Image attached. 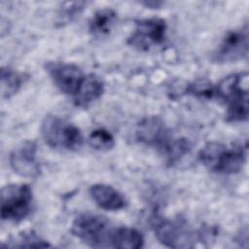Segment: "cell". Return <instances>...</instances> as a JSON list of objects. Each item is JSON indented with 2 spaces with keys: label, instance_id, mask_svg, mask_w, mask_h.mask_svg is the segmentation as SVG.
<instances>
[{
  "label": "cell",
  "instance_id": "obj_1",
  "mask_svg": "<svg viewBox=\"0 0 249 249\" xmlns=\"http://www.w3.org/2000/svg\"><path fill=\"white\" fill-rule=\"evenodd\" d=\"M216 96L227 103V122L237 123L248 119V74L235 73L225 77L216 86Z\"/></svg>",
  "mask_w": 249,
  "mask_h": 249
},
{
  "label": "cell",
  "instance_id": "obj_2",
  "mask_svg": "<svg viewBox=\"0 0 249 249\" xmlns=\"http://www.w3.org/2000/svg\"><path fill=\"white\" fill-rule=\"evenodd\" d=\"M201 163L210 171L232 174L240 171L246 162V148L240 144L227 145L209 142L198 155Z\"/></svg>",
  "mask_w": 249,
  "mask_h": 249
},
{
  "label": "cell",
  "instance_id": "obj_3",
  "mask_svg": "<svg viewBox=\"0 0 249 249\" xmlns=\"http://www.w3.org/2000/svg\"><path fill=\"white\" fill-rule=\"evenodd\" d=\"M41 132L45 142L52 148L76 150L83 143L80 129L73 124L54 115H48L42 122Z\"/></svg>",
  "mask_w": 249,
  "mask_h": 249
},
{
  "label": "cell",
  "instance_id": "obj_4",
  "mask_svg": "<svg viewBox=\"0 0 249 249\" xmlns=\"http://www.w3.org/2000/svg\"><path fill=\"white\" fill-rule=\"evenodd\" d=\"M112 229L109 228L108 220L100 215L83 213L78 215L71 226L74 236L90 247L100 248L110 245Z\"/></svg>",
  "mask_w": 249,
  "mask_h": 249
},
{
  "label": "cell",
  "instance_id": "obj_5",
  "mask_svg": "<svg viewBox=\"0 0 249 249\" xmlns=\"http://www.w3.org/2000/svg\"><path fill=\"white\" fill-rule=\"evenodd\" d=\"M1 218L18 222L31 210L32 191L26 184H9L1 189Z\"/></svg>",
  "mask_w": 249,
  "mask_h": 249
},
{
  "label": "cell",
  "instance_id": "obj_6",
  "mask_svg": "<svg viewBox=\"0 0 249 249\" xmlns=\"http://www.w3.org/2000/svg\"><path fill=\"white\" fill-rule=\"evenodd\" d=\"M165 31L166 23L162 18L140 19L136 21L135 28L127 39V44L139 51H148L164 41Z\"/></svg>",
  "mask_w": 249,
  "mask_h": 249
},
{
  "label": "cell",
  "instance_id": "obj_7",
  "mask_svg": "<svg viewBox=\"0 0 249 249\" xmlns=\"http://www.w3.org/2000/svg\"><path fill=\"white\" fill-rule=\"evenodd\" d=\"M248 54V28L244 27L229 31L222 39L212 59L218 63L234 62L245 58Z\"/></svg>",
  "mask_w": 249,
  "mask_h": 249
},
{
  "label": "cell",
  "instance_id": "obj_8",
  "mask_svg": "<svg viewBox=\"0 0 249 249\" xmlns=\"http://www.w3.org/2000/svg\"><path fill=\"white\" fill-rule=\"evenodd\" d=\"M152 227L156 236L163 245L170 248L192 247V234L179 221L154 215Z\"/></svg>",
  "mask_w": 249,
  "mask_h": 249
},
{
  "label": "cell",
  "instance_id": "obj_9",
  "mask_svg": "<svg viewBox=\"0 0 249 249\" xmlns=\"http://www.w3.org/2000/svg\"><path fill=\"white\" fill-rule=\"evenodd\" d=\"M47 70L55 86L64 93L74 95L82 83L84 74L75 64L50 62Z\"/></svg>",
  "mask_w": 249,
  "mask_h": 249
},
{
  "label": "cell",
  "instance_id": "obj_10",
  "mask_svg": "<svg viewBox=\"0 0 249 249\" xmlns=\"http://www.w3.org/2000/svg\"><path fill=\"white\" fill-rule=\"evenodd\" d=\"M37 146L33 141H25L15 149L10 156L13 170L20 176L33 178L40 173V164L36 158Z\"/></svg>",
  "mask_w": 249,
  "mask_h": 249
},
{
  "label": "cell",
  "instance_id": "obj_11",
  "mask_svg": "<svg viewBox=\"0 0 249 249\" xmlns=\"http://www.w3.org/2000/svg\"><path fill=\"white\" fill-rule=\"evenodd\" d=\"M136 136L140 142L158 147L161 151L171 140L162 120L156 116L147 117L139 123Z\"/></svg>",
  "mask_w": 249,
  "mask_h": 249
},
{
  "label": "cell",
  "instance_id": "obj_12",
  "mask_svg": "<svg viewBox=\"0 0 249 249\" xmlns=\"http://www.w3.org/2000/svg\"><path fill=\"white\" fill-rule=\"evenodd\" d=\"M104 91L103 81L95 74L85 75L77 91L73 95L76 106L87 108L96 101Z\"/></svg>",
  "mask_w": 249,
  "mask_h": 249
},
{
  "label": "cell",
  "instance_id": "obj_13",
  "mask_svg": "<svg viewBox=\"0 0 249 249\" xmlns=\"http://www.w3.org/2000/svg\"><path fill=\"white\" fill-rule=\"evenodd\" d=\"M89 194L95 203L105 210L116 211L126 205L124 196L109 185L94 184L89 188Z\"/></svg>",
  "mask_w": 249,
  "mask_h": 249
},
{
  "label": "cell",
  "instance_id": "obj_14",
  "mask_svg": "<svg viewBox=\"0 0 249 249\" xmlns=\"http://www.w3.org/2000/svg\"><path fill=\"white\" fill-rule=\"evenodd\" d=\"M143 235L136 229L127 227L112 229L110 245L114 248L138 249L143 246Z\"/></svg>",
  "mask_w": 249,
  "mask_h": 249
},
{
  "label": "cell",
  "instance_id": "obj_15",
  "mask_svg": "<svg viewBox=\"0 0 249 249\" xmlns=\"http://www.w3.org/2000/svg\"><path fill=\"white\" fill-rule=\"evenodd\" d=\"M117 14L114 10L106 8L96 11L89 22V32L94 36L107 35L115 25Z\"/></svg>",
  "mask_w": 249,
  "mask_h": 249
},
{
  "label": "cell",
  "instance_id": "obj_16",
  "mask_svg": "<svg viewBox=\"0 0 249 249\" xmlns=\"http://www.w3.org/2000/svg\"><path fill=\"white\" fill-rule=\"evenodd\" d=\"M22 84V77L17 71L9 68H1V96L8 99L18 92Z\"/></svg>",
  "mask_w": 249,
  "mask_h": 249
},
{
  "label": "cell",
  "instance_id": "obj_17",
  "mask_svg": "<svg viewBox=\"0 0 249 249\" xmlns=\"http://www.w3.org/2000/svg\"><path fill=\"white\" fill-rule=\"evenodd\" d=\"M190 151V143L187 139H171L163 148L162 153L165 155L168 163H174L183 158Z\"/></svg>",
  "mask_w": 249,
  "mask_h": 249
},
{
  "label": "cell",
  "instance_id": "obj_18",
  "mask_svg": "<svg viewBox=\"0 0 249 249\" xmlns=\"http://www.w3.org/2000/svg\"><path fill=\"white\" fill-rule=\"evenodd\" d=\"M89 144L97 151H109L115 145L113 135L104 128H96L89 135Z\"/></svg>",
  "mask_w": 249,
  "mask_h": 249
},
{
  "label": "cell",
  "instance_id": "obj_19",
  "mask_svg": "<svg viewBox=\"0 0 249 249\" xmlns=\"http://www.w3.org/2000/svg\"><path fill=\"white\" fill-rule=\"evenodd\" d=\"M186 92L198 98L210 99L216 95V87L206 79H198L186 88Z\"/></svg>",
  "mask_w": 249,
  "mask_h": 249
},
{
  "label": "cell",
  "instance_id": "obj_20",
  "mask_svg": "<svg viewBox=\"0 0 249 249\" xmlns=\"http://www.w3.org/2000/svg\"><path fill=\"white\" fill-rule=\"evenodd\" d=\"M51 245L40 238L34 231H23L19 234L16 243L10 245L9 247L17 248H45L50 247Z\"/></svg>",
  "mask_w": 249,
  "mask_h": 249
},
{
  "label": "cell",
  "instance_id": "obj_21",
  "mask_svg": "<svg viewBox=\"0 0 249 249\" xmlns=\"http://www.w3.org/2000/svg\"><path fill=\"white\" fill-rule=\"evenodd\" d=\"M85 2H66L62 5L58 14V23H68L79 17L85 8Z\"/></svg>",
  "mask_w": 249,
  "mask_h": 249
}]
</instances>
